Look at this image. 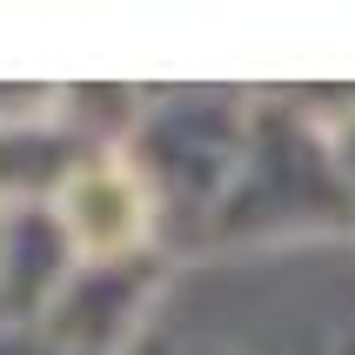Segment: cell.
<instances>
[{
  "label": "cell",
  "mask_w": 355,
  "mask_h": 355,
  "mask_svg": "<svg viewBox=\"0 0 355 355\" xmlns=\"http://www.w3.org/2000/svg\"><path fill=\"white\" fill-rule=\"evenodd\" d=\"M329 241L188 255L168 268L128 355H336Z\"/></svg>",
  "instance_id": "obj_1"
},
{
  "label": "cell",
  "mask_w": 355,
  "mask_h": 355,
  "mask_svg": "<svg viewBox=\"0 0 355 355\" xmlns=\"http://www.w3.org/2000/svg\"><path fill=\"white\" fill-rule=\"evenodd\" d=\"M355 228V195L342 181L329 135L275 94H255L248 148H241L235 188L208 221L201 255H235V248H302V241H336Z\"/></svg>",
  "instance_id": "obj_2"
},
{
  "label": "cell",
  "mask_w": 355,
  "mask_h": 355,
  "mask_svg": "<svg viewBox=\"0 0 355 355\" xmlns=\"http://www.w3.org/2000/svg\"><path fill=\"white\" fill-rule=\"evenodd\" d=\"M255 94L221 87H181V94H141V114L121 141L161 215V255L188 261L208 241V221L235 188L241 148H248Z\"/></svg>",
  "instance_id": "obj_3"
},
{
  "label": "cell",
  "mask_w": 355,
  "mask_h": 355,
  "mask_svg": "<svg viewBox=\"0 0 355 355\" xmlns=\"http://www.w3.org/2000/svg\"><path fill=\"white\" fill-rule=\"evenodd\" d=\"M60 221V235L74 248L80 268H107V261H141L161 255V215L148 181L135 175V161L107 148V155H87L74 175L60 181V195L47 201Z\"/></svg>",
  "instance_id": "obj_4"
},
{
  "label": "cell",
  "mask_w": 355,
  "mask_h": 355,
  "mask_svg": "<svg viewBox=\"0 0 355 355\" xmlns=\"http://www.w3.org/2000/svg\"><path fill=\"white\" fill-rule=\"evenodd\" d=\"M168 268H175L168 255L74 268L67 288L54 295V309H47L34 329L47 342H60V349H74V355H128V342L141 336V322H148V309H155Z\"/></svg>",
  "instance_id": "obj_5"
},
{
  "label": "cell",
  "mask_w": 355,
  "mask_h": 355,
  "mask_svg": "<svg viewBox=\"0 0 355 355\" xmlns=\"http://www.w3.org/2000/svg\"><path fill=\"white\" fill-rule=\"evenodd\" d=\"M322 135H329V155H336L342 181H349V195H355V107H349V114H342V121H329Z\"/></svg>",
  "instance_id": "obj_6"
},
{
  "label": "cell",
  "mask_w": 355,
  "mask_h": 355,
  "mask_svg": "<svg viewBox=\"0 0 355 355\" xmlns=\"http://www.w3.org/2000/svg\"><path fill=\"white\" fill-rule=\"evenodd\" d=\"M0 355H74V349L47 342L40 329H0Z\"/></svg>",
  "instance_id": "obj_7"
}]
</instances>
